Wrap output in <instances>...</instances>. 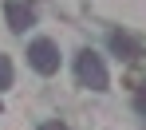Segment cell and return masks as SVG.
<instances>
[{
	"mask_svg": "<svg viewBox=\"0 0 146 130\" xmlns=\"http://www.w3.org/2000/svg\"><path fill=\"white\" fill-rule=\"evenodd\" d=\"M75 75L83 87H91V91H107V67H103V59L95 51H83L75 59Z\"/></svg>",
	"mask_w": 146,
	"mask_h": 130,
	"instance_id": "6da1fadb",
	"label": "cell"
},
{
	"mask_svg": "<svg viewBox=\"0 0 146 130\" xmlns=\"http://www.w3.org/2000/svg\"><path fill=\"white\" fill-rule=\"evenodd\" d=\"M28 63H32L40 75H51V71H59V48H55L51 40H36V44L28 48Z\"/></svg>",
	"mask_w": 146,
	"mask_h": 130,
	"instance_id": "7a4b0ae2",
	"label": "cell"
},
{
	"mask_svg": "<svg viewBox=\"0 0 146 130\" xmlns=\"http://www.w3.org/2000/svg\"><path fill=\"white\" fill-rule=\"evenodd\" d=\"M4 12H8V24L16 28V32L32 28V20H36V16H32V8H28V4H20V0H8V8H4Z\"/></svg>",
	"mask_w": 146,
	"mask_h": 130,
	"instance_id": "3957f363",
	"label": "cell"
},
{
	"mask_svg": "<svg viewBox=\"0 0 146 130\" xmlns=\"http://www.w3.org/2000/svg\"><path fill=\"white\" fill-rule=\"evenodd\" d=\"M0 87H12V63L0 55Z\"/></svg>",
	"mask_w": 146,
	"mask_h": 130,
	"instance_id": "277c9868",
	"label": "cell"
},
{
	"mask_svg": "<svg viewBox=\"0 0 146 130\" xmlns=\"http://www.w3.org/2000/svg\"><path fill=\"white\" fill-rule=\"evenodd\" d=\"M40 130H67V126H63V122H44Z\"/></svg>",
	"mask_w": 146,
	"mask_h": 130,
	"instance_id": "5b68a950",
	"label": "cell"
}]
</instances>
